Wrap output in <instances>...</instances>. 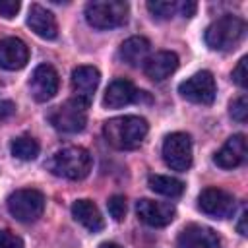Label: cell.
Returning a JSON list of instances; mask_svg holds the SVG:
<instances>
[{
    "label": "cell",
    "mask_w": 248,
    "mask_h": 248,
    "mask_svg": "<svg viewBox=\"0 0 248 248\" xmlns=\"http://www.w3.org/2000/svg\"><path fill=\"white\" fill-rule=\"evenodd\" d=\"M87 107H89L87 103H83L76 97L68 99L48 112V122L52 124L54 130L64 132V134L81 132L87 122Z\"/></svg>",
    "instance_id": "cell-5"
},
{
    "label": "cell",
    "mask_w": 248,
    "mask_h": 248,
    "mask_svg": "<svg viewBox=\"0 0 248 248\" xmlns=\"http://www.w3.org/2000/svg\"><path fill=\"white\" fill-rule=\"evenodd\" d=\"M107 207H108V213L114 221H124V217H126V198L124 196L116 194V196L108 198Z\"/></svg>",
    "instance_id": "cell-24"
},
{
    "label": "cell",
    "mask_w": 248,
    "mask_h": 248,
    "mask_svg": "<svg viewBox=\"0 0 248 248\" xmlns=\"http://www.w3.org/2000/svg\"><path fill=\"white\" fill-rule=\"evenodd\" d=\"M244 35H246L244 19L232 14H225L207 25L203 39L209 48L229 52V50H234L242 43Z\"/></svg>",
    "instance_id": "cell-2"
},
{
    "label": "cell",
    "mask_w": 248,
    "mask_h": 248,
    "mask_svg": "<svg viewBox=\"0 0 248 248\" xmlns=\"http://www.w3.org/2000/svg\"><path fill=\"white\" fill-rule=\"evenodd\" d=\"M72 215H74V219L79 223V225H83L87 231H91V232H99V231H103V227H105V221H103V215H101V211H99V207L91 202V200H76L74 203H72Z\"/></svg>",
    "instance_id": "cell-19"
},
{
    "label": "cell",
    "mask_w": 248,
    "mask_h": 248,
    "mask_svg": "<svg viewBox=\"0 0 248 248\" xmlns=\"http://www.w3.org/2000/svg\"><path fill=\"white\" fill-rule=\"evenodd\" d=\"M99 248H122V246L116 242H103V244H99Z\"/></svg>",
    "instance_id": "cell-32"
},
{
    "label": "cell",
    "mask_w": 248,
    "mask_h": 248,
    "mask_svg": "<svg viewBox=\"0 0 248 248\" xmlns=\"http://www.w3.org/2000/svg\"><path fill=\"white\" fill-rule=\"evenodd\" d=\"M128 4L120 0H95L85 6V19L95 29H114L128 21Z\"/></svg>",
    "instance_id": "cell-4"
},
{
    "label": "cell",
    "mask_w": 248,
    "mask_h": 248,
    "mask_svg": "<svg viewBox=\"0 0 248 248\" xmlns=\"http://www.w3.org/2000/svg\"><path fill=\"white\" fill-rule=\"evenodd\" d=\"M147 184L153 192L167 196V198H178L184 192V182L174 176H167V174H151Z\"/></svg>",
    "instance_id": "cell-21"
},
{
    "label": "cell",
    "mask_w": 248,
    "mask_h": 248,
    "mask_svg": "<svg viewBox=\"0 0 248 248\" xmlns=\"http://www.w3.org/2000/svg\"><path fill=\"white\" fill-rule=\"evenodd\" d=\"M178 93L188 99L190 103L196 105H211L217 93V85H215V78L211 72L202 70L198 74H194L192 78L184 79L178 85Z\"/></svg>",
    "instance_id": "cell-8"
},
{
    "label": "cell",
    "mask_w": 248,
    "mask_h": 248,
    "mask_svg": "<svg viewBox=\"0 0 248 248\" xmlns=\"http://www.w3.org/2000/svg\"><path fill=\"white\" fill-rule=\"evenodd\" d=\"M163 159L172 170L184 172L192 165V140L184 132L169 134L163 141Z\"/></svg>",
    "instance_id": "cell-7"
},
{
    "label": "cell",
    "mask_w": 248,
    "mask_h": 248,
    "mask_svg": "<svg viewBox=\"0 0 248 248\" xmlns=\"http://www.w3.org/2000/svg\"><path fill=\"white\" fill-rule=\"evenodd\" d=\"M178 68V56L170 50H159L143 62V72L153 81H163Z\"/></svg>",
    "instance_id": "cell-17"
},
{
    "label": "cell",
    "mask_w": 248,
    "mask_h": 248,
    "mask_svg": "<svg viewBox=\"0 0 248 248\" xmlns=\"http://www.w3.org/2000/svg\"><path fill=\"white\" fill-rule=\"evenodd\" d=\"M229 112H231V116L236 122H246V116H248V101H246V95L236 97L231 103V110Z\"/></svg>",
    "instance_id": "cell-25"
},
{
    "label": "cell",
    "mask_w": 248,
    "mask_h": 248,
    "mask_svg": "<svg viewBox=\"0 0 248 248\" xmlns=\"http://www.w3.org/2000/svg\"><path fill=\"white\" fill-rule=\"evenodd\" d=\"M143 95H145V91H138L132 81H128L124 78H116L108 83L105 97H103V105L107 108H120L130 103L141 101Z\"/></svg>",
    "instance_id": "cell-11"
},
{
    "label": "cell",
    "mask_w": 248,
    "mask_h": 248,
    "mask_svg": "<svg viewBox=\"0 0 248 248\" xmlns=\"http://www.w3.org/2000/svg\"><path fill=\"white\" fill-rule=\"evenodd\" d=\"M29 60L27 45L17 37H6L0 41V68L16 72L21 70Z\"/></svg>",
    "instance_id": "cell-15"
},
{
    "label": "cell",
    "mask_w": 248,
    "mask_h": 248,
    "mask_svg": "<svg viewBox=\"0 0 248 248\" xmlns=\"http://www.w3.org/2000/svg\"><path fill=\"white\" fill-rule=\"evenodd\" d=\"M196 2H180V14L184 17H192L196 14Z\"/></svg>",
    "instance_id": "cell-30"
},
{
    "label": "cell",
    "mask_w": 248,
    "mask_h": 248,
    "mask_svg": "<svg viewBox=\"0 0 248 248\" xmlns=\"http://www.w3.org/2000/svg\"><path fill=\"white\" fill-rule=\"evenodd\" d=\"M198 207L202 209V213H205L207 217L213 219H229L234 213L236 202L232 198V194L221 190V188H205L202 190L200 198H198Z\"/></svg>",
    "instance_id": "cell-9"
},
{
    "label": "cell",
    "mask_w": 248,
    "mask_h": 248,
    "mask_svg": "<svg viewBox=\"0 0 248 248\" xmlns=\"http://www.w3.org/2000/svg\"><path fill=\"white\" fill-rule=\"evenodd\" d=\"M101 81V74L97 68L93 66H78L72 72V89L76 93V99L91 105L93 95L99 87Z\"/></svg>",
    "instance_id": "cell-14"
},
{
    "label": "cell",
    "mask_w": 248,
    "mask_h": 248,
    "mask_svg": "<svg viewBox=\"0 0 248 248\" xmlns=\"http://www.w3.org/2000/svg\"><path fill=\"white\" fill-rule=\"evenodd\" d=\"M147 10L157 19H170L180 12V2H147Z\"/></svg>",
    "instance_id": "cell-23"
},
{
    "label": "cell",
    "mask_w": 248,
    "mask_h": 248,
    "mask_svg": "<svg viewBox=\"0 0 248 248\" xmlns=\"http://www.w3.org/2000/svg\"><path fill=\"white\" fill-rule=\"evenodd\" d=\"M19 12V2L17 0H4L0 2V16L6 19H12Z\"/></svg>",
    "instance_id": "cell-28"
},
{
    "label": "cell",
    "mask_w": 248,
    "mask_h": 248,
    "mask_svg": "<svg viewBox=\"0 0 248 248\" xmlns=\"http://www.w3.org/2000/svg\"><path fill=\"white\" fill-rule=\"evenodd\" d=\"M0 248H23V242L17 234L0 229Z\"/></svg>",
    "instance_id": "cell-27"
},
{
    "label": "cell",
    "mask_w": 248,
    "mask_h": 248,
    "mask_svg": "<svg viewBox=\"0 0 248 248\" xmlns=\"http://www.w3.org/2000/svg\"><path fill=\"white\" fill-rule=\"evenodd\" d=\"M58 74L50 64H41L33 70L29 79L31 97L37 103H46L58 93Z\"/></svg>",
    "instance_id": "cell-10"
},
{
    "label": "cell",
    "mask_w": 248,
    "mask_h": 248,
    "mask_svg": "<svg viewBox=\"0 0 248 248\" xmlns=\"http://www.w3.org/2000/svg\"><path fill=\"white\" fill-rule=\"evenodd\" d=\"M12 155L19 161H33L39 155V141L31 136H19L10 145Z\"/></svg>",
    "instance_id": "cell-22"
},
{
    "label": "cell",
    "mask_w": 248,
    "mask_h": 248,
    "mask_svg": "<svg viewBox=\"0 0 248 248\" xmlns=\"http://www.w3.org/2000/svg\"><path fill=\"white\" fill-rule=\"evenodd\" d=\"M93 167V159L87 149L70 145L64 149H58L46 163V169L54 176H62L68 180H81L89 174Z\"/></svg>",
    "instance_id": "cell-3"
},
{
    "label": "cell",
    "mask_w": 248,
    "mask_h": 248,
    "mask_svg": "<svg viewBox=\"0 0 248 248\" xmlns=\"http://www.w3.org/2000/svg\"><path fill=\"white\" fill-rule=\"evenodd\" d=\"M236 231H238L242 236H246V234H248V231H246V211H242V213H240V219H238Z\"/></svg>",
    "instance_id": "cell-31"
},
{
    "label": "cell",
    "mask_w": 248,
    "mask_h": 248,
    "mask_svg": "<svg viewBox=\"0 0 248 248\" xmlns=\"http://www.w3.org/2000/svg\"><path fill=\"white\" fill-rule=\"evenodd\" d=\"M244 159H246V138H244V134L231 136L213 157L215 165L221 167V169H227V170L236 169L238 165L244 163Z\"/></svg>",
    "instance_id": "cell-16"
},
{
    "label": "cell",
    "mask_w": 248,
    "mask_h": 248,
    "mask_svg": "<svg viewBox=\"0 0 248 248\" xmlns=\"http://www.w3.org/2000/svg\"><path fill=\"white\" fill-rule=\"evenodd\" d=\"M14 110H16V105H14L12 101L0 99V118H6V116H10V114H14Z\"/></svg>",
    "instance_id": "cell-29"
},
{
    "label": "cell",
    "mask_w": 248,
    "mask_h": 248,
    "mask_svg": "<svg viewBox=\"0 0 248 248\" xmlns=\"http://www.w3.org/2000/svg\"><path fill=\"white\" fill-rule=\"evenodd\" d=\"M147 130L149 126L145 118L126 114L107 120L103 126V136L116 149H136L143 143Z\"/></svg>",
    "instance_id": "cell-1"
},
{
    "label": "cell",
    "mask_w": 248,
    "mask_h": 248,
    "mask_svg": "<svg viewBox=\"0 0 248 248\" xmlns=\"http://www.w3.org/2000/svg\"><path fill=\"white\" fill-rule=\"evenodd\" d=\"M27 25L41 39H56L58 35L56 17L52 16V12H48L41 4H31L29 14H27Z\"/></svg>",
    "instance_id": "cell-18"
},
{
    "label": "cell",
    "mask_w": 248,
    "mask_h": 248,
    "mask_svg": "<svg viewBox=\"0 0 248 248\" xmlns=\"http://www.w3.org/2000/svg\"><path fill=\"white\" fill-rule=\"evenodd\" d=\"M246 62H248V58H246V56H242V58L238 60V64L234 66V70H232V79H234V83H236L238 87H246V85H248Z\"/></svg>",
    "instance_id": "cell-26"
},
{
    "label": "cell",
    "mask_w": 248,
    "mask_h": 248,
    "mask_svg": "<svg viewBox=\"0 0 248 248\" xmlns=\"http://www.w3.org/2000/svg\"><path fill=\"white\" fill-rule=\"evenodd\" d=\"M149 54V41L145 37H130L120 45L118 56L128 66H140L147 60Z\"/></svg>",
    "instance_id": "cell-20"
},
{
    "label": "cell",
    "mask_w": 248,
    "mask_h": 248,
    "mask_svg": "<svg viewBox=\"0 0 248 248\" xmlns=\"http://www.w3.org/2000/svg\"><path fill=\"white\" fill-rule=\"evenodd\" d=\"M176 248H221L217 232L203 225H188L176 238Z\"/></svg>",
    "instance_id": "cell-13"
},
{
    "label": "cell",
    "mask_w": 248,
    "mask_h": 248,
    "mask_svg": "<svg viewBox=\"0 0 248 248\" xmlns=\"http://www.w3.org/2000/svg\"><path fill=\"white\" fill-rule=\"evenodd\" d=\"M8 211L19 223H33L45 211V196L35 188H21L8 196Z\"/></svg>",
    "instance_id": "cell-6"
},
{
    "label": "cell",
    "mask_w": 248,
    "mask_h": 248,
    "mask_svg": "<svg viewBox=\"0 0 248 248\" xmlns=\"http://www.w3.org/2000/svg\"><path fill=\"white\" fill-rule=\"evenodd\" d=\"M136 213L149 227H167L174 219L176 209L170 203L153 202V200L143 198V200H140L136 203Z\"/></svg>",
    "instance_id": "cell-12"
}]
</instances>
